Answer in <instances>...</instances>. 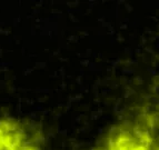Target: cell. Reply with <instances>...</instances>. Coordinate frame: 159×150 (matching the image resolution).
I'll return each instance as SVG.
<instances>
[{"mask_svg":"<svg viewBox=\"0 0 159 150\" xmlns=\"http://www.w3.org/2000/svg\"><path fill=\"white\" fill-rule=\"evenodd\" d=\"M0 150H41L37 139L20 121L0 118Z\"/></svg>","mask_w":159,"mask_h":150,"instance_id":"obj_2","label":"cell"},{"mask_svg":"<svg viewBox=\"0 0 159 150\" xmlns=\"http://www.w3.org/2000/svg\"><path fill=\"white\" fill-rule=\"evenodd\" d=\"M156 119L145 111L114 127L98 150H158L155 137Z\"/></svg>","mask_w":159,"mask_h":150,"instance_id":"obj_1","label":"cell"}]
</instances>
